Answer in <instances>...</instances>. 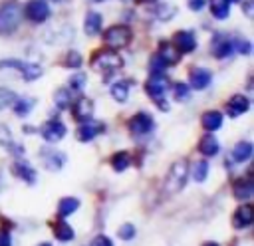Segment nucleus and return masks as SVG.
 Returning a JSON list of instances; mask_svg holds the SVG:
<instances>
[{"label":"nucleus","instance_id":"nucleus-28","mask_svg":"<svg viewBox=\"0 0 254 246\" xmlns=\"http://www.w3.org/2000/svg\"><path fill=\"white\" fill-rule=\"evenodd\" d=\"M54 103L58 109H69L73 99H71V91L67 87H58L54 93Z\"/></svg>","mask_w":254,"mask_h":246},{"label":"nucleus","instance_id":"nucleus-34","mask_svg":"<svg viewBox=\"0 0 254 246\" xmlns=\"http://www.w3.org/2000/svg\"><path fill=\"white\" fill-rule=\"evenodd\" d=\"M208 169H210V165H208V161H196L194 165H192V179L196 181V183H202L204 179H206V175H208Z\"/></svg>","mask_w":254,"mask_h":246},{"label":"nucleus","instance_id":"nucleus-4","mask_svg":"<svg viewBox=\"0 0 254 246\" xmlns=\"http://www.w3.org/2000/svg\"><path fill=\"white\" fill-rule=\"evenodd\" d=\"M133 40V32L127 24H113L103 32V44L111 50H119L129 46Z\"/></svg>","mask_w":254,"mask_h":246},{"label":"nucleus","instance_id":"nucleus-11","mask_svg":"<svg viewBox=\"0 0 254 246\" xmlns=\"http://www.w3.org/2000/svg\"><path fill=\"white\" fill-rule=\"evenodd\" d=\"M210 79H212V73L206 69V67H200V65H194L189 69V87L192 89H206L210 85Z\"/></svg>","mask_w":254,"mask_h":246},{"label":"nucleus","instance_id":"nucleus-25","mask_svg":"<svg viewBox=\"0 0 254 246\" xmlns=\"http://www.w3.org/2000/svg\"><path fill=\"white\" fill-rule=\"evenodd\" d=\"M252 192H254V184H252V181H250L248 177L238 179V183L234 184V196H236L238 200H246V198L252 196Z\"/></svg>","mask_w":254,"mask_h":246},{"label":"nucleus","instance_id":"nucleus-30","mask_svg":"<svg viewBox=\"0 0 254 246\" xmlns=\"http://www.w3.org/2000/svg\"><path fill=\"white\" fill-rule=\"evenodd\" d=\"M77 208H79V200L73 198V196H64V198L58 202V212H60V216H69V214H73Z\"/></svg>","mask_w":254,"mask_h":246},{"label":"nucleus","instance_id":"nucleus-44","mask_svg":"<svg viewBox=\"0 0 254 246\" xmlns=\"http://www.w3.org/2000/svg\"><path fill=\"white\" fill-rule=\"evenodd\" d=\"M0 246H12V236L8 230H0Z\"/></svg>","mask_w":254,"mask_h":246},{"label":"nucleus","instance_id":"nucleus-21","mask_svg":"<svg viewBox=\"0 0 254 246\" xmlns=\"http://www.w3.org/2000/svg\"><path fill=\"white\" fill-rule=\"evenodd\" d=\"M222 113L220 111H216V109H210V111H204L202 113V117H200V123H202V127L206 129V131H216V129H220V125H222Z\"/></svg>","mask_w":254,"mask_h":246},{"label":"nucleus","instance_id":"nucleus-35","mask_svg":"<svg viewBox=\"0 0 254 246\" xmlns=\"http://www.w3.org/2000/svg\"><path fill=\"white\" fill-rule=\"evenodd\" d=\"M189 95H190L189 83H185V81H175V83H173V97H175L177 101H187Z\"/></svg>","mask_w":254,"mask_h":246},{"label":"nucleus","instance_id":"nucleus-26","mask_svg":"<svg viewBox=\"0 0 254 246\" xmlns=\"http://www.w3.org/2000/svg\"><path fill=\"white\" fill-rule=\"evenodd\" d=\"M18 71L22 73L24 81H36V79H38V77H42V73H44L42 65L32 63V62H24V63H22V67H20Z\"/></svg>","mask_w":254,"mask_h":246},{"label":"nucleus","instance_id":"nucleus-15","mask_svg":"<svg viewBox=\"0 0 254 246\" xmlns=\"http://www.w3.org/2000/svg\"><path fill=\"white\" fill-rule=\"evenodd\" d=\"M101 131H103V125H101V123H95V121L87 119V121H81L79 129H77V139L83 141V143H87V141H91L93 137H97Z\"/></svg>","mask_w":254,"mask_h":246},{"label":"nucleus","instance_id":"nucleus-52","mask_svg":"<svg viewBox=\"0 0 254 246\" xmlns=\"http://www.w3.org/2000/svg\"><path fill=\"white\" fill-rule=\"evenodd\" d=\"M52 2H60V0H52Z\"/></svg>","mask_w":254,"mask_h":246},{"label":"nucleus","instance_id":"nucleus-31","mask_svg":"<svg viewBox=\"0 0 254 246\" xmlns=\"http://www.w3.org/2000/svg\"><path fill=\"white\" fill-rule=\"evenodd\" d=\"M73 234H75L73 228H71L65 220L54 224V236H56L60 242H69V240H73Z\"/></svg>","mask_w":254,"mask_h":246},{"label":"nucleus","instance_id":"nucleus-38","mask_svg":"<svg viewBox=\"0 0 254 246\" xmlns=\"http://www.w3.org/2000/svg\"><path fill=\"white\" fill-rule=\"evenodd\" d=\"M232 46H234V52L242 54V56H250L252 54V44L246 40V38H236L232 40Z\"/></svg>","mask_w":254,"mask_h":246},{"label":"nucleus","instance_id":"nucleus-41","mask_svg":"<svg viewBox=\"0 0 254 246\" xmlns=\"http://www.w3.org/2000/svg\"><path fill=\"white\" fill-rule=\"evenodd\" d=\"M117 236H119L121 240H131V238L135 236V226H133V224H129V222H127V224H123V226L117 230Z\"/></svg>","mask_w":254,"mask_h":246},{"label":"nucleus","instance_id":"nucleus-1","mask_svg":"<svg viewBox=\"0 0 254 246\" xmlns=\"http://www.w3.org/2000/svg\"><path fill=\"white\" fill-rule=\"evenodd\" d=\"M123 63H125L123 58H121L115 50H111V48L95 50V52L91 54V60H89V65H91L93 69H97L99 73H103L105 77H107V75H113L117 69H121Z\"/></svg>","mask_w":254,"mask_h":246},{"label":"nucleus","instance_id":"nucleus-8","mask_svg":"<svg viewBox=\"0 0 254 246\" xmlns=\"http://www.w3.org/2000/svg\"><path fill=\"white\" fill-rule=\"evenodd\" d=\"M171 44L175 46V50L183 56V54H190L196 50V36L192 30H177L173 34Z\"/></svg>","mask_w":254,"mask_h":246},{"label":"nucleus","instance_id":"nucleus-42","mask_svg":"<svg viewBox=\"0 0 254 246\" xmlns=\"http://www.w3.org/2000/svg\"><path fill=\"white\" fill-rule=\"evenodd\" d=\"M240 4H242V12L248 16V18H252V14H254V0H240Z\"/></svg>","mask_w":254,"mask_h":246},{"label":"nucleus","instance_id":"nucleus-29","mask_svg":"<svg viewBox=\"0 0 254 246\" xmlns=\"http://www.w3.org/2000/svg\"><path fill=\"white\" fill-rule=\"evenodd\" d=\"M109 161H111L113 171H115V173H121V171H125V169L131 165V155H129L127 151H117V153L111 155Z\"/></svg>","mask_w":254,"mask_h":246},{"label":"nucleus","instance_id":"nucleus-33","mask_svg":"<svg viewBox=\"0 0 254 246\" xmlns=\"http://www.w3.org/2000/svg\"><path fill=\"white\" fill-rule=\"evenodd\" d=\"M167 63L165 60L159 56V54H153L151 60H149V75H159V73H165L167 71Z\"/></svg>","mask_w":254,"mask_h":246},{"label":"nucleus","instance_id":"nucleus-47","mask_svg":"<svg viewBox=\"0 0 254 246\" xmlns=\"http://www.w3.org/2000/svg\"><path fill=\"white\" fill-rule=\"evenodd\" d=\"M34 131H36V129H34V127H30V125H26V127H24V133H34Z\"/></svg>","mask_w":254,"mask_h":246},{"label":"nucleus","instance_id":"nucleus-27","mask_svg":"<svg viewBox=\"0 0 254 246\" xmlns=\"http://www.w3.org/2000/svg\"><path fill=\"white\" fill-rule=\"evenodd\" d=\"M109 93L117 103H125L129 99V83L127 81H115V83H111Z\"/></svg>","mask_w":254,"mask_h":246},{"label":"nucleus","instance_id":"nucleus-2","mask_svg":"<svg viewBox=\"0 0 254 246\" xmlns=\"http://www.w3.org/2000/svg\"><path fill=\"white\" fill-rule=\"evenodd\" d=\"M22 6L16 0H6L0 4V36H10L20 28L22 22Z\"/></svg>","mask_w":254,"mask_h":246},{"label":"nucleus","instance_id":"nucleus-45","mask_svg":"<svg viewBox=\"0 0 254 246\" xmlns=\"http://www.w3.org/2000/svg\"><path fill=\"white\" fill-rule=\"evenodd\" d=\"M91 246H113V244H111V240L107 236H95Z\"/></svg>","mask_w":254,"mask_h":246},{"label":"nucleus","instance_id":"nucleus-37","mask_svg":"<svg viewBox=\"0 0 254 246\" xmlns=\"http://www.w3.org/2000/svg\"><path fill=\"white\" fill-rule=\"evenodd\" d=\"M0 147L10 149V151H16L14 141H12V133H10V129L6 125H0Z\"/></svg>","mask_w":254,"mask_h":246},{"label":"nucleus","instance_id":"nucleus-7","mask_svg":"<svg viewBox=\"0 0 254 246\" xmlns=\"http://www.w3.org/2000/svg\"><path fill=\"white\" fill-rule=\"evenodd\" d=\"M24 16L34 24H44L50 18V6L46 0H28L22 8Z\"/></svg>","mask_w":254,"mask_h":246},{"label":"nucleus","instance_id":"nucleus-20","mask_svg":"<svg viewBox=\"0 0 254 246\" xmlns=\"http://www.w3.org/2000/svg\"><path fill=\"white\" fill-rule=\"evenodd\" d=\"M210 16L214 20H226L230 16V2L228 0H206Z\"/></svg>","mask_w":254,"mask_h":246},{"label":"nucleus","instance_id":"nucleus-36","mask_svg":"<svg viewBox=\"0 0 254 246\" xmlns=\"http://www.w3.org/2000/svg\"><path fill=\"white\" fill-rule=\"evenodd\" d=\"M64 67H71V69H77L81 65V54L75 52V50H69L65 56H64Z\"/></svg>","mask_w":254,"mask_h":246},{"label":"nucleus","instance_id":"nucleus-24","mask_svg":"<svg viewBox=\"0 0 254 246\" xmlns=\"http://www.w3.org/2000/svg\"><path fill=\"white\" fill-rule=\"evenodd\" d=\"M198 151H200L204 157H214V155L220 151L216 137H214V135H204V137L200 139V143H198Z\"/></svg>","mask_w":254,"mask_h":246},{"label":"nucleus","instance_id":"nucleus-16","mask_svg":"<svg viewBox=\"0 0 254 246\" xmlns=\"http://www.w3.org/2000/svg\"><path fill=\"white\" fill-rule=\"evenodd\" d=\"M252 220H254V208H252L250 204H242V206H238V210H236L234 216H232V224H234V228H246V226L252 224Z\"/></svg>","mask_w":254,"mask_h":246},{"label":"nucleus","instance_id":"nucleus-49","mask_svg":"<svg viewBox=\"0 0 254 246\" xmlns=\"http://www.w3.org/2000/svg\"><path fill=\"white\" fill-rule=\"evenodd\" d=\"M38 246H52V244H48V242H42V244H38Z\"/></svg>","mask_w":254,"mask_h":246},{"label":"nucleus","instance_id":"nucleus-46","mask_svg":"<svg viewBox=\"0 0 254 246\" xmlns=\"http://www.w3.org/2000/svg\"><path fill=\"white\" fill-rule=\"evenodd\" d=\"M137 4H153V2H159V0H135Z\"/></svg>","mask_w":254,"mask_h":246},{"label":"nucleus","instance_id":"nucleus-13","mask_svg":"<svg viewBox=\"0 0 254 246\" xmlns=\"http://www.w3.org/2000/svg\"><path fill=\"white\" fill-rule=\"evenodd\" d=\"M101 28H103V16L95 10H89L83 18V32L93 38V36L101 34Z\"/></svg>","mask_w":254,"mask_h":246},{"label":"nucleus","instance_id":"nucleus-51","mask_svg":"<svg viewBox=\"0 0 254 246\" xmlns=\"http://www.w3.org/2000/svg\"><path fill=\"white\" fill-rule=\"evenodd\" d=\"M228 2H230V4H232V2H236V4H238V2H240V0H228Z\"/></svg>","mask_w":254,"mask_h":246},{"label":"nucleus","instance_id":"nucleus-40","mask_svg":"<svg viewBox=\"0 0 254 246\" xmlns=\"http://www.w3.org/2000/svg\"><path fill=\"white\" fill-rule=\"evenodd\" d=\"M85 81H87V75H85L83 71L73 73V75L69 77V87H71V89H75V91H81V89L85 87Z\"/></svg>","mask_w":254,"mask_h":246},{"label":"nucleus","instance_id":"nucleus-6","mask_svg":"<svg viewBox=\"0 0 254 246\" xmlns=\"http://www.w3.org/2000/svg\"><path fill=\"white\" fill-rule=\"evenodd\" d=\"M127 129L131 135H149L155 129V119L147 111H139L127 121Z\"/></svg>","mask_w":254,"mask_h":246},{"label":"nucleus","instance_id":"nucleus-3","mask_svg":"<svg viewBox=\"0 0 254 246\" xmlns=\"http://www.w3.org/2000/svg\"><path fill=\"white\" fill-rule=\"evenodd\" d=\"M169 89V79L165 73L159 75H149V79L145 81V93L155 101V105L161 111H169V103L165 101V93Z\"/></svg>","mask_w":254,"mask_h":246},{"label":"nucleus","instance_id":"nucleus-18","mask_svg":"<svg viewBox=\"0 0 254 246\" xmlns=\"http://www.w3.org/2000/svg\"><path fill=\"white\" fill-rule=\"evenodd\" d=\"M157 54L165 60L167 65H175V63H179V60H181V54H179V52L175 50V46H173L171 42H167V40H161Z\"/></svg>","mask_w":254,"mask_h":246},{"label":"nucleus","instance_id":"nucleus-43","mask_svg":"<svg viewBox=\"0 0 254 246\" xmlns=\"http://www.w3.org/2000/svg\"><path fill=\"white\" fill-rule=\"evenodd\" d=\"M187 4H189V8L192 12H200L206 6V0H187Z\"/></svg>","mask_w":254,"mask_h":246},{"label":"nucleus","instance_id":"nucleus-10","mask_svg":"<svg viewBox=\"0 0 254 246\" xmlns=\"http://www.w3.org/2000/svg\"><path fill=\"white\" fill-rule=\"evenodd\" d=\"M40 133H42V137H44L48 143H58L60 139L65 137L67 129H65V125H64L60 119H50V121H46V123L42 125Z\"/></svg>","mask_w":254,"mask_h":246},{"label":"nucleus","instance_id":"nucleus-12","mask_svg":"<svg viewBox=\"0 0 254 246\" xmlns=\"http://www.w3.org/2000/svg\"><path fill=\"white\" fill-rule=\"evenodd\" d=\"M250 109V99L242 93H234L228 101H226V113L230 117H238L242 113H246Z\"/></svg>","mask_w":254,"mask_h":246},{"label":"nucleus","instance_id":"nucleus-17","mask_svg":"<svg viewBox=\"0 0 254 246\" xmlns=\"http://www.w3.org/2000/svg\"><path fill=\"white\" fill-rule=\"evenodd\" d=\"M12 173H14L18 179H22L24 183H28V184H34V183H36V171H34L26 161H14Z\"/></svg>","mask_w":254,"mask_h":246},{"label":"nucleus","instance_id":"nucleus-19","mask_svg":"<svg viewBox=\"0 0 254 246\" xmlns=\"http://www.w3.org/2000/svg\"><path fill=\"white\" fill-rule=\"evenodd\" d=\"M151 14H153L155 18L167 22V20H171V18L177 14V6L169 4V2H153V4H151Z\"/></svg>","mask_w":254,"mask_h":246},{"label":"nucleus","instance_id":"nucleus-9","mask_svg":"<svg viewBox=\"0 0 254 246\" xmlns=\"http://www.w3.org/2000/svg\"><path fill=\"white\" fill-rule=\"evenodd\" d=\"M210 54L216 58V60H226L234 54V46H232V40L226 36V34H214L212 40H210Z\"/></svg>","mask_w":254,"mask_h":246},{"label":"nucleus","instance_id":"nucleus-5","mask_svg":"<svg viewBox=\"0 0 254 246\" xmlns=\"http://www.w3.org/2000/svg\"><path fill=\"white\" fill-rule=\"evenodd\" d=\"M187 177H189V165L187 161H175L167 173V179H165V190L169 194L173 192H179L185 183H187Z\"/></svg>","mask_w":254,"mask_h":246},{"label":"nucleus","instance_id":"nucleus-23","mask_svg":"<svg viewBox=\"0 0 254 246\" xmlns=\"http://www.w3.org/2000/svg\"><path fill=\"white\" fill-rule=\"evenodd\" d=\"M252 157V143L250 141H240L232 149V159L234 163H246Z\"/></svg>","mask_w":254,"mask_h":246},{"label":"nucleus","instance_id":"nucleus-39","mask_svg":"<svg viewBox=\"0 0 254 246\" xmlns=\"http://www.w3.org/2000/svg\"><path fill=\"white\" fill-rule=\"evenodd\" d=\"M14 99H16V93H14L12 89H8V87H0V111L6 109L8 105H12Z\"/></svg>","mask_w":254,"mask_h":246},{"label":"nucleus","instance_id":"nucleus-22","mask_svg":"<svg viewBox=\"0 0 254 246\" xmlns=\"http://www.w3.org/2000/svg\"><path fill=\"white\" fill-rule=\"evenodd\" d=\"M65 165V155L60 153V151H44V167L50 169V171H60L62 167Z\"/></svg>","mask_w":254,"mask_h":246},{"label":"nucleus","instance_id":"nucleus-14","mask_svg":"<svg viewBox=\"0 0 254 246\" xmlns=\"http://www.w3.org/2000/svg\"><path fill=\"white\" fill-rule=\"evenodd\" d=\"M73 117L81 123V121H87L93 117V99L89 97H77V101L73 103Z\"/></svg>","mask_w":254,"mask_h":246},{"label":"nucleus","instance_id":"nucleus-50","mask_svg":"<svg viewBox=\"0 0 254 246\" xmlns=\"http://www.w3.org/2000/svg\"><path fill=\"white\" fill-rule=\"evenodd\" d=\"M89 2H95V4H99V2H105V0H89Z\"/></svg>","mask_w":254,"mask_h":246},{"label":"nucleus","instance_id":"nucleus-48","mask_svg":"<svg viewBox=\"0 0 254 246\" xmlns=\"http://www.w3.org/2000/svg\"><path fill=\"white\" fill-rule=\"evenodd\" d=\"M202 246H218L216 242H206V244H202Z\"/></svg>","mask_w":254,"mask_h":246},{"label":"nucleus","instance_id":"nucleus-32","mask_svg":"<svg viewBox=\"0 0 254 246\" xmlns=\"http://www.w3.org/2000/svg\"><path fill=\"white\" fill-rule=\"evenodd\" d=\"M34 103H36V101L30 99V97H16L14 103H12V107H14V113H16V115L24 117V115H28V113L32 111Z\"/></svg>","mask_w":254,"mask_h":246}]
</instances>
